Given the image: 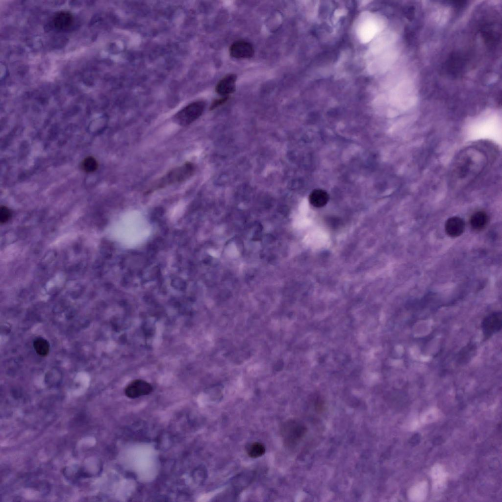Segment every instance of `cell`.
I'll list each match as a JSON object with an SVG mask.
<instances>
[{
  "label": "cell",
  "instance_id": "6da1fadb",
  "mask_svg": "<svg viewBox=\"0 0 502 502\" xmlns=\"http://www.w3.org/2000/svg\"><path fill=\"white\" fill-rule=\"evenodd\" d=\"M195 167L191 162H186L181 166L170 171L156 181L150 188V191L163 188L169 185L183 182L189 178L194 174Z\"/></svg>",
  "mask_w": 502,
  "mask_h": 502
},
{
  "label": "cell",
  "instance_id": "7a4b0ae2",
  "mask_svg": "<svg viewBox=\"0 0 502 502\" xmlns=\"http://www.w3.org/2000/svg\"><path fill=\"white\" fill-rule=\"evenodd\" d=\"M205 103L202 101L192 102L178 112L174 116V122L183 126H187L198 119L202 114Z\"/></svg>",
  "mask_w": 502,
  "mask_h": 502
},
{
  "label": "cell",
  "instance_id": "3957f363",
  "mask_svg": "<svg viewBox=\"0 0 502 502\" xmlns=\"http://www.w3.org/2000/svg\"><path fill=\"white\" fill-rule=\"evenodd\" d=\"M482 331L485 339H488L499 332L502 327V313L493 312L487 315L481 322Z\"/></svg>",
  "mask_w": 502,
  "mask_h": 502
},
{
  "label": "cell",
  "instance_id": "277c9868",
  "mask_svg": "<svg viewBox=\"0 0 502 502\" xmlns=\"http://www.w3.org/2000/svg\"><path fill=\"white\" fill-rule=\"evenodd\" d=\"M306 427L296 421H290L285 424L282 428V435L289 445H293L299 441L305 434Z\"/></svg>",
  "mask_w": 502,
  "mask_h": 502
},
{
  "label": "cell",
  "instance_id": "5b68a950",
  "mask_svg": "<svg viewBox=\"0 0 502 502\" xmlns=\"http://www.w3.org/2000/svg\"><path fill=\"white\" fill-rule=\"evenodd\" d=\"M152 389L151 384L146 381L137 379L132 380L126 386L125 393L127 397L135 399L149 395Z\"/></svg>",
  "mask_w": 502,
  "mask_h": 502
},
{
  "label": "cell",
  "instance_id": "8992f818",
  "mask_svg": "<svg viewBox=\"0 0 502 502\" xmlns=\"http://www.w3.org/2000/svg\"><path fill=\"white\" fill-rule=\"evenodd\" d=\"M229 53L234 58L247 59L251 58L253 56L254 50L250 42L239 40L231 44L229 48Z\"/></svg>",
  "mask_w": 502,
  "mask_h": 502
},
{
  "label": "cell",
  "instance_id": "52a82bcc",
  "mask_svg": "<svg viewBox=\"0 0 502 502\" xmlns=\"http://www.w3.org/2000/svg\"><path fill=\"white\" fill-rule=\"evenodd\" d=\"M465 59L460 53H452L445 64V67L448 74L453 77L461 74L465 66Z\"/></svg>",
  "mask_w": 502,
  "mask_h": 502
},
{
  "label": "cell",
  "instance_id": "ba28073f",
  "mask_svg": "<svg viewBox=\"0 0 502 502\" xmlns=\"http://www.w3.org/2000/svg\"><path fill=\"white\" fill-rule=\"evenodd\" d=\"M236 80L235 74L226 75L218 82L215 88L216 92L224 97L233 93L235 91Z\"/></svg>",
  "mask_w": 502,
  "mask_h": 502
},
{
  "label": "cell",
  "instance_id": "9c48e42d",
  "mask_svg": "<svg viewBox=\"0 0 502 502\" xmlns=\"http://www.w3.org/2000/svg\"><path fill=\"white\" fill-rule=\"evenodd\" d=\"M465 224L464 220L456 216L449 218L445 224L446 233L452 237L461 235L465 229Z\"/></svg>",
  "mask_w": 502,
  "mask_h": 502
},
{
  "label": "cell",
  "instance_id": "30bf717a",
  "mask_svg": "<svg viewBox=\"0 0 502 502\" xmlns=\"http://www.w3.org/2000/svg\"><path fill=\"white\" fill-rule=\"evenodd\" d=\"M477 351L476 344L470 342L458 351L456 356L457 363L462 365L467 364L475 356Z\"/></svg>",
  "mask_w": 502,
  "mask_h": 502
},
{
  "label": "cell",
  "instance_id": "8fae6325",
  "mask_svg": "<svg viewBox=\"0 0 502 502\" xmlns=\"http://www.w3.org/2000/svg\"><path fill=\"white\" fill-rule=\"evenodd\" d=\"M73 22V15L71 13L67 11L57 13L53 19V25L55 28L61 30L69 29L72 26Z\"/></svg>",
  "mask_w": 502,
  "mask_h": 502
},
{
  "label": "cell",
  "instance_id": "7c38bea8",
  "mask_svg": "<svg viewBox=\"0 0 502 502\" xmlns=\"http://www.w3.org/2000/svg\"><path fill=\"white\" fill-rule=\"evenodd\" d=\"M489 220L487 214L484 211H479L474 213L470 220L471 227L475 230L484 228Z\"/></svg>",
  "mask_w": 502,
  "mask_h": 502
},
{
  "label": "cell",
  "instance_id": "4fadbf2b",
  "mask_svg": "<svg viewBox=\"0 0 502 502\" xmlns=\"http://www.w3.org/2000/svg\"><path fill=\"white\" fill-rule=\"evenodd\" d=\"M309 200L312 205L316 207H321L327 203L329 196L326 192L323 190L315 189L310 193Z\"/></svg>",
  "mask_w": 502,
  "mask_h": 502
},
{
  "label": "cell",
  "instance_id": "5bb4252c",
  "mask_svg": "<svg viewBox=\"0 0 502 502\" xmlns=\"http://www.w3.org/2000/svg\"><path fill=\"white\" fill-rule=\"evenodd\" d=\"M33 346L35 351L41 356H46L49 352L50 344L44 338H37L33 343Z\"/></svg>",
  "mask_w": 502,
  "mask_h": 502
},
{
  "label": "cell",
  "instance_id": "9a60e30c",
  "mask_svg": "<svg viewBox=\"0 0 502 502\" xmlns=\"http://www.w3.org/2000/svg\"><path fill=\"white\" fill-rule=\"evenodd\" d=\"M266 449L263 444L258 442L252 443L248 448V454L252 458H258L264 454Z\"/></svg>",
  "mask_w": 502,
  "mask_h": 502
},
{
  "label": "cell",
  "instance_id": "2e32d148",
  "mask_svg": "<svg viewBox=\"0 0 502 502\" xmlns=\"http://www.w3.org/2000/svg\"><path fill=\"white\" fill-rule=\"evenodd\" d=\"M81 167L85 172L92 173L98 169V163L93 157L88 156L83 160Z\"/></svg>",
  "mask_w": 502,
  "mask_h": 502
},
{
  "label": "cell",
  "instance_id": "e0dca14e",
  "mask_svg": "<svg viewBox=\"0 0 502 502\" xmlns=\"http://www.w3.org/2000/svg\"><path fill=\"white\" fill-rule=\"evenodd\" d=\"M10 216V213L9 210L5 206L1 207L0 211V219L1 223H4L7 221Z\"/></svg>",
  "mask_w": 502,
  "mask_h": 502
},
{
  "label": "cell",
  "instance_id": "ac0fdd59",
  "mask_svg": "<svg viewBox=\"0 0 502 502\" xmlns=\"http://www.w3.org/2000/svg\"><path fill=\"white\" fill-rule=\"evenodd\" d=\"M228 97L227 96H225L219 99L216 100L212 103L211 108V109L215 108L216 107L222 105V104L226 102L228 100Z\"/></svg>",
  "mask_w": 502,
  "mask_h": 502
},
{
  "label": "cell",
  "instance_id": "d6986e66",
  "mask_svg": "<svg viewBox=\"0 0 502 502\" xmlns=\"http://www.w3.org/2000/svg\"><path fill=\"white\" fill-rule=\"evenodd\" d=\"M421 440V435L419 433H417L414 434L409 440V444L412 446H415L418 445Z\"/></svg>",
  "mask_w": 502,
  "mask_h": 502
}]
</instances>
